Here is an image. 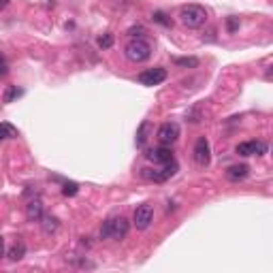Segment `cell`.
Here are the masks:
<instances>
[{
    "label": "cell",
    "mask_w": 273,
    "mask_h": 273,
    "mask_svg": "<svg viewBox=\"0 0 273 273\" xmlns=\"http://www.w3.org/2000/svg\"><path fill=\"white\" fill-rule=\"evenodd\" d=\"M128 220L124 216H118V218H109L103 222V226H100V239H113V241H120V239H124L128 235Z\"/></svg>",
    "instance_id": "1"
},
{
    "label": "cell",
    "mask_w": 273,
    "mask_h": 273,
    "mask_svg": "<svg viewBox=\"0 0 273 273\" xmlns=\"http://www.w3.org/2000/svg\"><path fill=\"white\" fill-rule=\"evenodd\" d=\"M179 22L184 24L186 28H190V30L203 28L205 22H207V11H205V7H201V5H186V7H181V11H179Z\"/></svg>",
    "instance_id": "2"
},
{
    "label": "cell",
    "mask_w": 273,
    "mask_h": 273,
    "mask_svg": "<svg viewBox=\"0 0 273 273\" xmlns=\"http://www.w3.org/2000/svg\"><path fill=\"white\" fill-rule=\"evenodd\" d=\"M124 56L130 60V62L141 64V62H145V60H149L151 45L147 41H143V38H130L124 47Z\"/></svg>",
    "instance_id": "3"
},
{
    "label": "cell",
    "mask_w": 273,
    "mask_h": 273,
    "mask_svg": "<svg viewBox=\"0 0 273 273\" xmlns=\"http://www.w3.org/2000/svg\"><path fill=\"white\" fill-rule=\"evenodd\" d=\"M175 173H177V163H175V160L165 163L160 169H141V177H145L149 181H156V184H160V181H167L169 177H173Z\"/></svg>",
    "instance_id": "4"
},
{
    "label": "cell",
    "mask_w": 273,
    "mask_h": 273,
    "mask_svg": "<svg viewBox=\"0 0 273 273\" xmlns=\"http://www.w3.org/2000/svg\"><path fill=\"white\" fill-rule=\"evenodd\" d=\"M169 77L167 68L163 66H154V68H145L143 73H139V84L141 86H147V88H154V86H160Z\"/></svg>",
    "instance_id": "5"
},
{
    "label": "cell",
    "mask_w": 273,
    "mask_h": 273,
    "mask_svg": "<svg viewBox=\"0 0 273 273\" xmlns=\"http://www.w3.org/2000/svg\"><path fill=\"white\" fill-rule=\"evenodd\" d=\"M151 220H154V207H151L149 203H143V205H139V207L135 209V214H133V224L137 226V230L149 228Z\"/></svg>",
    "instance_id": "6"
},
{
    "label": "cell",
    "mask_w": 273,
    "mask_h": 273,
    "mask_svg": "<svg viewBox=\"0 0 273 273\" xmlns=\"http://www.w3.org/2000/svg\"><path fill=\"white\" fill-rule=\"evenodd\" d=\"M267 149L269 145L265 143V141H244V143H239L237 145V154L239 156H265L267 154Z\"/></svg>",
    "instance_id": "7"
},
{
    "label": "cell",
    "mask_w": 273,
    "mask_h": 273,
    "mask_svg": "<svg viewBox=\"0 0 273 273\" xmlns=\"http://www.w3.org/2000/svg\"><path fill=\"white\" fill-rule=\"evenodd\" d=\"M194 163L199 167H209V163H211V147H209L207 137H199L197 139V143H194Z\"/></svg>",
    "instance_id": "8"
},
{
    "label": "cell",
    "mask_w": 273,
    "mask_h": 273,
    "mask_svg": "<svg viewBox=\"0 0 273 273\" xmlns=\"http://www.w3.org/2000/svg\"><path fill=\"white\" fill-rule=\"evenodd\" d=\"M177 139H179V124L165 122L163 126L158 128V141H160V145H169L171 147Z\"/></svg>",
    "instance_id": "9"
},
{
    "label": "cell",
    "mask_w": 273,
    "mask_h": 273,
    "mask_svg": "<svg viewBox=\"0 0 273 273\" xmlns=\"http://www.w3.org/2000/svg\"><path fill=\"white\" fill-rule=\"evenodd\" d=\"M145 158L151 160V163H156V165H165V163L175 160L173 149H171L169 145H160V147H154V149H145Z\"/></svg>",
    "instance_id": "10"
},
{
    "label": "cell",
    "mask_w": 273,
    "mask_h": 273,
    "mask_svg": "<svg viewBox=\"0 0 273 273\" xmlns=\"http://www.w3.org/2000/svg\"><path fill=\"white\" fill-rule=\"evenodd\" d=\"M250 173V167L248 165H232L226 169V179L228 181H241V179H246Z\"/></svg>",
    "instance_id": "11"
},
{
    "label": "cell",
    "mask_w": 273,
    "mask_h": 273,
    "mask_svg": "<svg viewBox=\"0 0 273 273\" xmlns=\"http://www.w3.org/2000/svg\"><path fill=\"white\" fill-rule=\"evenodd\" d=\"M26 216L28 220H34L38 222L43 218V203L38 199H32V201H28V205H26Z\"/></svg>",
    "instance_id": "12"
},
{
    "label": "cell",
    "mask_w": 273,
    "mask_h": 273,
    "mask_svg": "<svg viewBox=\"0 0 273 273\" xmlns=\"http://www.w3.org/2000/svg\"><path fill=\"white\" fill-rule=\"evenodd\" d=\"M38 222H41V228H43L45 235H54V232L60 228V220L56 216H52V214H43V218Z\"/></svg>",
    "instance_id": "13"
},
{
    "label": "cell",
    "mask_w": 273,
    "mask_h": 273,
    "mask_svg": "<svg viewBox=\"0 0 273 273\" xmlns=\"http://www.w3.org/2000/svg\"><path fill=\"white\" fill-rule=\"evenodd\" d=\"M149 130H151L149 120H143V122H141V126L137 128V137H135V145H137V147H143V145L147 143V135H149Z\"/></svg>",
    "instance_id": "14"
},
{
    "label": "cell",
    "mask_w": 273,
    "mask_h": 273,
    "mask_svg": "<svg viewBox=\"0 0 273 273\" xmlns=\"http://www.w3.org/2000/svg\"><path fill=\"white\" fill-rule=\"evenodd\" d=\"M24 254H26V244H24V241L22 239H19V241H15V244H13V248L11 250H9V260H22L24 258Z\"/></svg>",
    "instance_id": "15"
},
{
    "label": "cell",
    "mask_w": 273,
    "mask_h": 273,
    "mask_svg": "<svg viewBox=\"0 0 273 273\" xmlns=\"http://www.w3.org/2000/svg\"><path fill=\"white\" fill-rule=\"evenodd\" d=\"M19 133H17V128L13 126V124H9V122H0V143L3 141H7V139H13V137H17Z\"/></svg>",
    "instance_id": "16"
},
{
    "label": "cell",
    "mask_w": 273,
    "mask_h": 273,
    "mask_svg": "<svg viewBox=\"0 0 273 273\" xmlns=\"http://www.w3.org/2000/svg\"><path fill=\"white\" fill-rule=\"evenodd\" d=\"M173 64H175V66H181V68H197V66H199V58H192V56L173 58Z\"/></svg>",
    "instance_id": "17"
},
{
    "label": "cell",
    "mask_w": 273,
    "mask_h": 273,
    "mask_svg": "<svg viewBox=\"0 0 273 273\" xmlns=\"http://www.w3.org/2000/svg\"><path fill=\"white\" fill-rule=\"evenodd\" d=\"M24 94V90H19L17 86H9L7 90H5V96H3V103H13V100L17 98V96H22Z\"/></svg>",
    "instance_id": "18"
},
{
    "label": "cell",
    "mask_w": 273,
    "mask_h": 273,
    "mask_svg": "<svg viewBox=\"0 0 273 273\" xmlns=\"http://www.w3.org/2000/svg\"><path fill=\"white\" fill-rule=\"evenodd\" d=\"M151 19H154L156 24H160V26H167V28L173 26V22H171V19H169V17H167L163 11H156L154 15H151Z\"/></svg>",
    "instance_id": "19"
},
{
    "label": "cell",
    "mask_w": 273,
    "mask_h": 273,
    "mask_svg": "<svg viewBox=\"0 0 273 273\" xmlns=\"http://www.w3.org/2000/svg\"><path fill=\"white\" fill-rule=\"evenodd\" d=\"M79 192V186L75 184V181H66V184L62 186V194L64 197H75Z\"/></svg>",
    "instance_id": "20"
},
{
    "label": "cell",
    "mask_w": 273,
    "mask_h": 273,
    "mask_svg": "<svg viewBox=\"0 0 273 273\" xmlns=\"http://www.w3.org/2000/svg\"><path fill=\"white\" fill-rule=\"evenodd\" d=\"M111 45H113V34H111V32L98 36V47H100V49H109Z\"/></svg>",
    "instance_id": "21"
},
{
    "label": "cell",
    "mask_w": 273,
    "mask_h": 273,
    "mask_svg": "<svg viewBox=\"0 0 273 273\" xmlns=\"http://www.w3.org/2000/svg\"><path fill=\"white\" fill-rule=\"evenodd\" d=\"M9 73V62H7V58L0 54V77H5Z\"/></svg>",
    "instance_id": "22"
},
{
    "label": "cell",
    "mask_w": 273,
    "mask_h": 273,
    "mask_svg": "<svg viewBox=\"0 0 273 273\" xmlns=\"http://www.w3.org/2000/svg\"><path fill=\"white\" fill-rule=\"evenodd\" d=\"M128 34L133 36V38H135V36H137V38H141V34H143V26H133V28L128 30Z\"/></svg>",
    "instance_id": "23"
},
{
    "label": "cell",
    "mask_w": 273,
    "mask_h": 273,
    "mask_svg": "<svg viewBox=\"0 0 273 273\" xmlns=\"http://www.w3.org/2000/svg\"><path fill=\"white\" fill-rule=\"evenodd\" d=\"M226 26H228V32H235V30L239 28V22H237V17H228Z\"/></svg>",
    "instance_id": "24"
},
{
    "label": "cell",
    "mask_w": 273,
    "mask_h": 273,
    "mask_svg": "<svg viewBox=\"0 0 273 273\" xmlns=\"http://www.w3.org/2000/svg\"><path fill=\"white\" fill-rule=\"evenodd\" d=\"M0 256H5V239L0 237Z\"/></svg>",
    "instance_id": "25"
},
{
    "label": "cell",
    "mask_w": 273,
    "mask_h": 273,
    "mask_svg": "<svg viewBox=\"0 0 273 273\" xmlns=\"http://www.w3.org/2000/svg\"><path fill=\"white\" fill-rule=\"evenodd\" d=\"M9 3H11V0H0V11H3V9H7Z\"/></svg>",
    "instance_id": "26"
}]
</instances>
